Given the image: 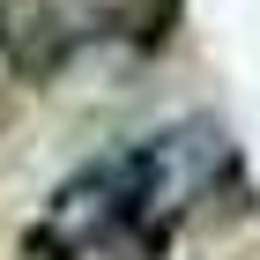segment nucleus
<instances>
[{
	"mask_svg": "<svg viewBox=\"0 0 260 260\" xmlns=\"http://www.w3.org/2000/svg\"><path fill=\"white\" fill-rule=\"evenodd\" d=\"M186 134H134L104 156L75 164L38 223L22 231L15 260H97L112 245L164 253L186 208Z\"/></svg>",
	"mask_w": 260,
	"mask_h": 260,
	"instance_id": "1",
	"label": "nucleus"
},
{
	"mask_svg": "<svg viewBox=\"0 0 260 260\" xmlns=\"http://www.w3.org/2000/svg\"><path fill=\"white\" fill-rule=\"evenodd\" d=\"M0 60L15 67L30 89L60 82V67L75 60V22H67L60 8H38V0H30V8L15 15V30H8V52H0Z\"/></svg>",
	"mask_w": 260,
	"mask_h": 260,
	"instance_id": "2",
	"label": "nucleus"
}]
</instances>
